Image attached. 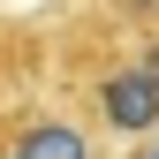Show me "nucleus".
<instances>
[{
	"label": "nucleus",
	"mask_w": 159,
	"mask_h": 159,
	"mask_svg": "<svg viewBox=\"0 0 159 159\" xmlns=\"http://www.w3.org/2000/svg\"><path fill=\"white\" fill-rule=\"evenodd\" d=\"M121 159H159V129H144V136H129V152Z\"/></svg>",
	"instance_id": "20e7f679"
},
{
	"label": "nucleus",
	"mask_w": 159,
	"mask_h": 159,
	"mask_svg": "<svg viewBox=\"0 0 159 159\" xmlns=\"http://www.w3.org/2000/svg\"><path fill=\"white\" fill-rule=\"evenodd\" d=\"M98 15H106L114 30H129V38L159 30V0H98Z\"/></svg>",
	"instance_id": "7ed1b4c3"
},
{
	"label": "nucleus",
	"mask_w": 159,
	"mask_h": 159,
	"mask_svg": "<svg viewBox=\"0 0 159 159\" xmlns=\"http://www.w3.org/2000/svg\"><path fill=\"white\" fill-rule=\"evenodd\" d=\"M0 159H106V129H98L84 106L30 98L8 121V136H0Z\"/></svg>",
	"instance_id": "f03ea898"
},
{
	"label": "nucleus",
	"mask_w": 159,
	"mask_h": 159,
	"mask_svg": "<svg viewBox=\"0 0 159 159\" xmlns=\"http://www.w3.org/2000/svg\"><path fill=\"white\" fill-rule=\"evenodd\" d=\"M76 98H84V114H91L106 136H144V129H159V76L136 61V53L98 61Z\"/></svg>",
	"instance_id": "f257e3e1"
}]
</instances>
